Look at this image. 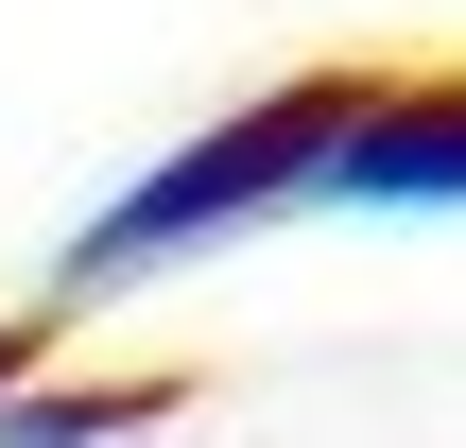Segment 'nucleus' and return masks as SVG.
<instances>
[{
  "mask_svg": "<svg viewBox=\"0 0 466 448\" xmlns=\"http://www.w3.org/2000/svg\"><path fill=\"white\" fill-rule=\"evenodd\" d=\"M346 104H363V69H294V86L225 104L208 138H173L138 190H104V207L69 224V294H121V276L225 259L242 224H294V207L329 190V138H346Z\"/></svg>",
  "mask_w": 466,
  "mask_h": 448,
  "instance_id": "f257e3e1",
  "label": "nucleus"
},
{
  "mask_svg": "<svg viewBox=\"0 0 466 448\" xmlns=\"http://www.w3.org/2000/svg\"><path fill=\"white\" fill-rule=\"evenodd\" d=\"M346 224H415V207H466V69H363L346 138H329V190Z\"/></svg>",
  "mask_w": 466,
  "mask_h": 448,
  "instance_id": "f03ea898",
  "label": "nucleus"
}]
</instances>
